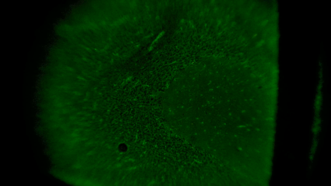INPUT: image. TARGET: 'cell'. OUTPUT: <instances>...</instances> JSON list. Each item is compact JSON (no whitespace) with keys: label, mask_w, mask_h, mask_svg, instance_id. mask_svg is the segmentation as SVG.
<instances>
[{"label":"cell","mask_w":331,"mask_h":186,"mask_svg":"<svg viewBox=\"0 0 331 186\" xmlns=\"http://www.w3.org/2000/svg\"><path fill=\"white\" fill-rule=\"evenodd\" d=\"M322 85L321 83H320V85H319V87L317 88L318 92L316 96V97H315V101L314 109L315 113H316L315 115H318V114L319 113L321 109L322 101V96L321 92Z\"/></svg>","instance_id":"obj_1"},{"label":"cell","mask_w":331,"mask_h":186,"mask_svg":"<svg viewBox=\"0 0 331 186\" xmlns=\"http://www.w3.org/2000/svg\"><path fill=\"white\" fill-rule=\"evenodd\" d=\"M317 116L315 117L314 123L313 124V130L314 132L315 133H318L319 132V130L320 128V124H321V120L320 118H319L318 115H316Z\"/></svg>","instance_id":"obj_2"},{"label":"cell","mask_w":331,"mask_h":186,"mask_svg":"<svg viewBox=\"0 0 331 186\" xmlns=\"http://www.w3.org/2000/svg\"><path fill=\"white\" fill-rule=\"evenodd\" d=\"M163 34V32H162L161 33H160V34H159V35L157 36V37L156 38V39H155V40L154 41V42H155V41H157V39H158L160 37H161V36H162V35Z\"/></svg>","instance_id":"obj_3"}]
</instances>
